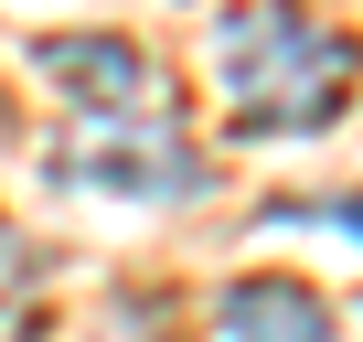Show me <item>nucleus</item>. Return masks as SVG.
I'll list each match as a JSON object with an SVG mask.
<instances>
[{
	"label": "nucleus",
	"mask_w": 363,
	"mask_h": 342,
	"mask_svg": "<svg viewBox=\"0 0 363 342\" xmlns=\"http://www.w3.org/2000/svg\"><path fill=\"white\" fill-rule=\"evenodd\" d=\"M352 33H331L320 11H299V0H246V11H225L214 33V75H225V107L246 139H310L352 107Z\"/></svg>",
	"instance_id": "obj_1"
},
{
	"label": "nucleus",
	"mask_w": 363,
	"mask_h": 342,
	"mask_svg": "<svg viewBox=\"0 0 363 342\" xmlns=\"http://www.w3.org/2000/svg\"><path fill=\"white\" fill-rule=\"evenodd\" d=\"M54 171L86 182V193H118V204H193V193H214L203 150L182 139L171 118H86L54 150Z\"/></svg>",
	"instance_id": "obj_2"
},
{
	"label": "nucleus",
	"mask_w": 363,
	"mask_h": 342,
	"mask_svg": "<svg viewBox=\"0 0 363 342\" xmlns=\"http://www.w3.org/2000/svg\"><path fill=\"white\" fill-rule=\"evenodd\" d=\"M43 75L86 118H171V75L128 33H43Z\"/></svg>",
	"instance_id": "obj_3"
},
{
	"label": "nucleus",
	"mask_w": 363,
	"mask_h": 342,
	"mask_svg": "<svg viewBox=\"0 0 363 342\" xmlns=\"http://www.w3.org/2000/svg\"><path fill=\"white\" fill-rule=\"evenodd\" d=\"M214 321H225V342H331V310L299 278H246L214 299Z\"/></svg>",
	"instance_id": "obj_4"
},
{
	"label": "nucleus",
	"mask_w": 363,
	"mask_h": 342,
	"mask_svg": "<svg viewBox=\"0 0 363 342\" xmlns=\"http://www.w3.org/2000/svg\"><path fill=\"white\" fill-rule=\"evenodd\" d=\"M22 278H33V246H22L11 225H0V310H11V299H22Z\"/></svg>",
	"instance_id": "obj_5"
},
{
	"label": "nucleus",
	"mask_w": 363,
	"mask_h": 342,
	"mask_svg": "<svg viewBox=\"0 0 363 342\" xmlns=\"http://www.w3.org/2000/svg\"><path fill=\"white\" fill-rule=\"evenodd\" d=\"M310 225H342V236L363 246V204H310Z\"/></svg>",
	"instance_id": "obj_6"
}]
</instances>
